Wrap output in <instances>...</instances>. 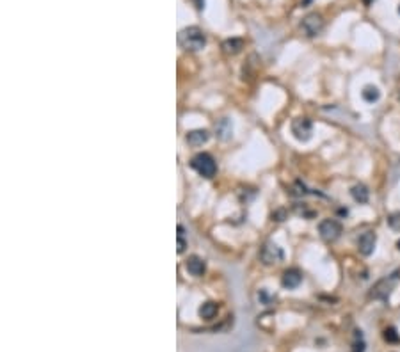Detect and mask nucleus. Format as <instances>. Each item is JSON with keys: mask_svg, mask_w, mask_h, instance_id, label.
Returning <instances> with one entry per match:
<instances>
[{"mask_svg": "<svg viewBox=\"0 0 400 352\" xmlns=\"http://www.w3.org/2000/svg\"><path fill=\"white\" fill-rule=\"evenodd\" d=\"M178 41L185 50H201L206 43L204 32L200 27H185L178 34Z\"/></svg>", "mask_w": 400, "mask_h": 352, "instance_id": "obj_1", "label": "nucleus"}, {"mask_svg": "<svg viewBox=\"0 0 400 352\" xmlns=\"http://www.w3.org/2000/svg\"><path fill=\"white\" fill-rule=\"evenodd\" d=\"M192 167H194L201 176H204V178L215 176V171H217L215 160L210 157L208 153H198L196 157L192 158Z\"/></svg>", "mask_w": 400, "mask_h": 352, "instance_id": "obj_2", "label": "nucleus"}, {"mask_svg": "<svg viewBox=\"0 0 400 352\" xmlns=\"http://www.w3.org/2000/svg\"><path fill=\"white\" fill-rule=\"evenodd\" d=\"M301 27H302V30H304V34L310 36V38H315V36H319L320 32H322L324 20L319 13H310L302 18Z\"/></svg>", "mask_w": 400, "mask_h": 352, "instance_id": "obj_3", "label": "nucleus"}, {"mask_svg": "<svg viewBox=\"0 0 400 352\" xmlns=\"http://www.w3.org/2000/svg\"><path fill=\"white\" fill-rule=\"evenodd\" d=\"M292 134H294V137L297 141L306 142V141L311 139V134H313V123H311L308 118L294 119V123H292Z\"/></svg>", "mask_w": 400, "mask_h": 352, "instance_id": "obj_4", "label": "nucleus"}, {"mask_svg": "<svg viewBox=\"0 0 400 352\" xmlns=\"http://www.w3.org/2000/svg\"><path fill=\"white\" fill-rule=\"evenodd\" d=\"M319 233L324 240L334 242L341 235V224L334 219H324L319 224Z\"/></svg>", "mask_w": 400, "mask_h": 352, "instance_id": "obj_5", "label": "nucleus"}, {"mask_svg": "<svg viewBox=\"0 0 400 352\" xmlns=\"http://www.w3.org/2000/svg\"><path fill=\"white\" fill-rule=\"evenodd\" d=\"M397 278H399L397 274H392L390 278H383V280H379L374 284V288H372V292H370V297H374V299H388V295L392 293L393 286H395Z\"/></svg>", "mask_w": 400, "mask_h": 352, "instance_id": "obj_6", "label": "nucleus"}, {"mask_svg": "<svg viewBox=\"0 0 400 352\" xmlns=\"http://www.w3.org/2000/svg\"><path fill=\"white\" fill-rule=\"evenodd\" d=\"M260 260L265 263V265H272V263H277L283 260V251L281 247H277L276 244H265L260 249Z\"/></svg>", "mask_w": 400, "mask_h": 352, "instance_id": "obj_7", "label": "nucleus"}, {"mask_svg": "<svg viewBox=\"0 0 400 352\" xmlns=\"http://www.w3.org/2000/svg\"><path fill=\"white\" fill-rule=\"evenodd\" d=\"M375 242H377V237H375L374 231H365L358 238V251L363 256H370L375 249Z\"/></svg>", "mask_w": 400, "mask_h": 352, "instance_id": "obj_8", "label": "nucleus"}, {"mask_svg": "<svg viewBox=\"0 0 400 352\" xmlns=\"http://www.w3.org/2000/svg\"><path fill=\"white\" fill-rule=\"evenodd\" d=\"M302 281V274L297 271V269H288V271L283 274V280H281V283H283V286L285 288H297L299 284H301Z\"/></svg>", "mask_w": 400, "mask_h": 352, "instance_id": "obj_9", "label": "nucleus"}, {"mask_svg": "<svg viewBox=\"0 0 400 352\" xmlns=\"http://www.w3.org/2000/svg\"><path fill=\"white\" fill-rule=\"evenodd\" d=\"M185 267H187V271L191 272L192 276H196V278H200V276H203L204 274V262L200 258V256H191V258L185 262Z\"/></svg>", "mask_w": 400, "mask_h": 352, "instance_id": "obj_10", "label": "nucleus"}, {"mask_svg": "<svg viewBox=\"0 0 400 352\" xmlns=\"http://www.w3.org/2000/svg\"><path fill=\"white\" fill-rule=\"evenodd\" d=\"M208 132L206 130H194L187 134V142L191 146H203L208 141Z\"/></svg>", "mask_w": 400, "mask_h": 352, "instance_id": "obj_11", "label": "nucleus"}, {"mask_svg": "<svg viewBox=\"0 0 400 352\" xmlns=\"http://www.w3.org/2000/svg\"><path fill=\"white\" fill-rule=\"evenodd\" d=\"M350 194H352L354 201H358V203H366V201H368V198H370V192H368V189H366L363 183L354 185L352 191H350Z\"/></svg>", "mask_w": 400, "mask_h": 352, "instance_id": "obj_12", "label": "nucleus"}, {"mask_svg": "<svg viewBox=\"0 0 400 352\" xmlns=\"http://www.w3.org/2000/svg\"><path fill=\"white\" fill-rule=\"evenodd\" d=\"M222 48H224L226 54H239L244 48V41L239 38H230L222 43Z\"/></svg>", "mask_w": 400, "mask_h": 352, "instance_id": "obj_13", "label": "nucleus"}, {"mask_svg": "<svg viewBox=\"0 0 400 352\" xmlns=\"http://www.w3.org/2000/svg\"><path fill=\"white\" fill-rule=\"evenodd\" d=\"M217 311H219V308L215 302H204V304L200 308V315L204 318V320H212V318H215Z\"/></svg>", "mask_w": 400, "mask_h": 352, "instance_id": "obj_14", "label": "nucleus"}, {"mask_svg": "<svg viewBox=\"0 0 400 352\" xmlns=\"http://www.w3.org/2000/svg\"><path fill=\"white\" fill-rule=\"evenodd\" d=\"M363 100L368 103H374L377 102L381 98V91L375 87V85H365V89H363Z\"/></svg>", "mask_w": 400, "mask_h": 352, "instance_id": "obj_15", "label": "nucleus"}, {"mask_svg": "<svg viewBox=\"0 0 400 352\" xmlns=\"http://www.w3.org/2000/svg\"><path fill=\"white\" fill-rule=\"evenodd\" d=\"M217 132H219V137H221V139H228V137H230V134H231L230 121H228V119H222L221 125L217 127Z\"/></svg>", "mask_w": 400, "mask_h": 352, "instance_id": "obj_16", "label": "nucleus"}, {"mask_svg": "<svg viewBox=\"0 0 400 352\" xmlns=\"http://www.w3.org/2000/svg\"><path fill=\"white\" fill-rule=\"evenodd\" d=\"M388 226L393 229V231H400V212H393L388 215Z\"/></svg>", "mask_w": 400, "mask_h": 352, "instance_id": "obj_17", "label": "nucleus"}, {"mask_svg": "<svg viewBox=\"0 0 400 352\" xmlns=\"http://www.w3.org/2000/svg\"><path fill=\"white\" fill-rule=\"evenodd\" d=\"M384 340H386L388 344H399L400 336H399V333H397L395 327H388L386 331H384Z\"/></svg>", "mask_w": 400, "mask_h": 352, "instance_id": "obj_18", "label": "nucleus"}, {"mask_svg": "<svg viewBox=\"0 0 400 352\" xmlns=\"http://www.w3.org/2000/svg\"><path fill=\"white\" fill-rule=\"evenodd\" d=\"M185 251V238H183V228L178 226V253Z\"/></svg>", "mask_w": 400, "mask_h": 352, "instance_id": "obj_19", "label": "nucleus"}, {"mask_svg": "<svg viewBox=\"0 0 400 352\" xmlns=\"http://www.w3.org/2000/svg\"><path fill=\"white\" fill-rule=\"evenodd\" d=\"M397 247H399V251H400V240H399V242H397Z\"/></svg>", "mask_w": 400, "mask_h": 352, "instance_id": "obj_20", "label": "nucleus"}, {"mask_svg": "<svg viewBox=\"0 0 400 352\" xmlns=\"http://www.w3.org/2000/svg\"><path fill=\"white\" fill-rule=\"evenodd\" d=\"M365 2H366V4H370V0H365Z\"/></svg>", "mask_w": 400, "mask_h": 352, "instance_id": "obj_21", "label": "nucleus"}]
</instances>
